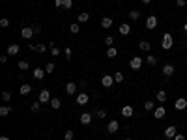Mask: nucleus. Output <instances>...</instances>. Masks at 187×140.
<instances>
[{"instance_id":"obj_44","label":"nucleus","mask_w":187,"mask_h":140,"mask_svg":"<svg viewBox=\"0 0 187 140\" xmlns=\"http://www.w3.org/2000/svg\"><path fill=\"white\" fill-rule=\"evenodd\" d=\"M71 56H73V52H71V49L68 47V49H65V58H68V60H71Z\"/></svg>"},{"instance_id":"obj_50","label":"nucleus","mask_w":187,"mask_h":140,"mask_svg":"<svg viewBox=\"0 0 187 140\" xmlns=\"http://www.w3.org/2000/svg\"><path fill=\"white\" fill-rule=\"evenodd\" d=\"M125 140H131V138H125Z\"/></svg>"},{"instance_id":"obj_25","label":"nucleus","mask_w":187,"mask_h":140,"mask_svg":"<svg viewBox=\"0 0 187 140\" xmlns=\"http://www.w3.org/2000/svg\"><path fill=\"white\" fill-rule=\"evenodd\" d=\"M144 109H146L148 112H153V110L157 109V106H155V101H146V103H144Z\"/></svg>"},{"instance_id":"obj_27","label":"nucleus","mask_w":187,"mask_h":140,"mask_svg":"<svg viewBox=\"0 0 187 140\" xmlns=\"http://www.w3.org/2000/svg\"><path fill=\"white\" fill-rule=\"evenodd\" d=\"M129 17H131V21H139V19H140V11H139V9H131Z\"/></svg>"},{"instance_id":"obj_35","label":"nucleus","mask_w":187,"mask_h":140,"mask_svg":"<svg viewBox=\"0 0 187 140\" xmlns=\"http://www.w3.org/2000/svg\"><path fill=\"white\" fill-rule=\"evenodd\" d=\"M105 45H107V47H114V37H112V36H107V37H105Z\"/></svg>"},{"instance_id":"obj_39","label":"nucleus","mask_w":187,"mask_h":140,"mask_svg":"<svg viewBox=\"0 0 187 140\" xmlns=\"http://www.w3.org/2000/svg\"><path fill=\"white\" fill-rule=\"evenodd\" d=\"M2 101H12V93H9V92H2Z\"/></svg>"},{"instance_id":"obj_7","label":"nucleus","mask_w":187,"mask_h":140,"mask_svg":"<svg viewBox=\"0 0 187 140\" xmlns=\"http://www.w3.org/2000/svg\"><path fill=\"white\" fill-rule=\"evenodd\" d=\"M174 109H176V110H185V109H187V99H183V97L176 99V101H174Z\"/></svg>"},{"instance_id":"obj_43","label":"nucleus","mask_w":187,"mask_h":140,"mask_svg":"<svg viewBox=\"0 0 187 140\" xmlns=\"http://www.w3.org/2000/svg\"><path fill=\"white\" fill-rule=\"evenodd\" d=\"M95 116H97V118H101V120H103V118L107 116V112H105V110H97V112H95Z\"/></svg>"},{"instance_id":"obj_9","label":"nucleus","mask_w":187,"mask_h":140,"mask_svg":"<svg viewBox=\"0 0 187 140\" xmlns=\"http://www.w3.org/2000/svg\"><path fill=\"white\" fill-rule=\"evenodd\" d=\"M163 75H165V77H172V75H174V66H172V63H165V66H163Z\"/></svg>"},{"instance_id":"obj_36","label":"nucleus","mask_w":187,"mask_h":140,"mask_svg":"<svg viewBox=\"0 0 187 140\" xmlns=\"http://www.w3.org/2000/svg\"><path fill=\"white\" fill-rule=\"evenodd\" d=\"M69 30H71V34H79V30H81V26H79V23H73V24L69 26Z\"/></svg>"},{"instance_id":"obj_45","label":"nucleus","mask_w":187,"mask_h":140,"mask_svg":"<svg viewBox=\"0 0 187 140\" xmlns=\"http://www.w3.org/2000/svg\"><path fill=\"white\" fill-rule=\"evenodd\" d=\"M187 2H185V0H176V6H178V8H183Z\"/></svg>"},{"instance_id":"obj_14","label":"nucleus","mask_w":187,"mask_h":140,"mask_svg":"<svg viewBox=\"0 0 187 140\" xmlns=\"http://www.w3.org/2000/svg\"><path fill=\"white\" fill-rule=\"evenodd\" d=\"M155 101H157V103H161V105H163V103H165V101H167V92H165V90H159V92H157V93H155Z\"/></svg>"},{"instance_id":"obj_20","label":"nucleus","mask_w":187,"mask_h":140,"mask_svg":"<svg viewBox=\"0 0 187 140\" xmlns=\"http://www.w3.org/2000/svg\"><path fill=\"white\" fill-rule=\"evenodd\" d=\"M30 49H32V50H36V52H39V54H43L47 47L43 45V43H39V45H34V43H32V45H30Z\"/></svg>"},{"instance_id":"obj_42","label":"nucleus","mask_w":187,"mask_h":140,"mask_svg":"<svg viewBox=\"0 0 187 140\" xmlns=\"http://www.w3.org/2000/svg\"><path fill=\"white\" fill-rule=\"evenodd\" d=\"M0 26H2V28H8V26H9V21H8V19H0Z\"/></svg>"},{"instance_id":"obj_29","label":"nucleus","mask_w":187,"mask_h":140,"mask_svg":"<svg viewBox=\"0 0 187 140\" xmlns=\"http://www.w3.org/2000/svg\"><path fill=\"white\" fill-rule=\"evenodd\" d=\"M116 54H118L116 47H109V49H107V58H114Z\"/></svg>"},{"instance_id":"obj_38","label":"nucleus","mask_w":187,"mask_h":140,"mask_svg":"<svg viewBox=\"0 0 187 140\" xmlns=\"http://www.w3.org/2000/svg\"><path fill=\"white\" fill-rule=\"evenodd\" d=\"M54 67H56V66H54L52 62H49L47 66H45V71H47V73H54Z\"/></svg>"},{"instance_id":"obj_12","label":"nucleus","mask_w":187,"mask_h":140,"mask_svg":"<svg viewBox=\"0 0 187 140\" xmlns=\"http://www.w3.org/2000/svg\"><path fill=\"white\" fill-rule=\"evenodd\" d=\"M19 50H21V47L15 45V43H12V45L8 47V56H15V54H19Z\"/></svg>"},{"instance_id":"obj_37","label":"nucleus","mask_w":187,"mask_h":140,"mask_svg":"<svg viewBox=\"0 0 187 140\" xmlns=\"http://www.w3.org/2000/svg\"><path fill=\"white\" fill-rule=\"evenodd\" d=\"M28 67H30V63H28V62H25V60H21V62H19V69H23V71H25V69H28Z\"/></svg>"},{"instance_id":"obj_24","label":"nucleus","mask_w":187,"mask_h":140,"mask_svg":"<svg viewBox=\"0 0 187 140\" xmlns=\"http://www.w3.org/2000/svg\"><path fill=\"white\" fill-rule=\"evenodd\" d=\"M111 26H112V19L111 17L101 19V28H111Z\"/></svg>"},{"instance_id":"obj_40","label":"nucleus","mask_w":187,"mask_h":140,"mask_svg":"<svg viewBox=\"0 0 187 140\" xmlns=\"http://www.w3.org/2000/svg\"><path fill=\"white\" fill-rule=\"evenodd\" d=\"M73 136H75V133H73V131H65V135H64V138H65V140H73Z\"/></svg>"},{"instance_id":"obj_13","label":"nucleus","mask_w":187,"mask_h":140,"mask_svg":"<svg viewBox=\"0 0 187 140\" xmlns=\"http://www.w3.org/2000/svg\"><path fill=\"white\" fill-rule=\"evenodd\" d=\"M88 101H90V97H88V93H79V95H77V105H86Z\"/></svg>"},{"instance_id":"obj_1","label":"nucleus","mask_w":187,"mask_h":140,"mask_svg":"<svg viewBox=\"0 0 187 140\" xmlns=\"http://www.w3.org/2000/svg\"><path fill=\"white\" fill-rule=\"evenodd\" d=\"M172 45H174L172 36H170V34H165V36H163V41H161V47H163L165 50H169V49H172Z\"/></svg>"},{"instance_id":"obj_17","label":"nucleus","mask_w":187,"mask_h":140,"mask_svg":"<svg viewBox=\"0 0 187 140\" xmlns=\"http://www.w3.org/2000/svg\"><path fill=\"white\" fill-rule=\"evenodd\" d=\"M45 73H47L45 69H41V67H36V69H34V73H32V75H34V79H38V80H41L43 77H45Z\"/></svg>"},{"instance_id":"obj_48","label":"nucleus","mask_w":187,"mask_h":140,"mask_svg":"<svg viewBox=\"0 0 187 140\" xmlns=\"http://www.w3.org/2000/svg\"><path fill=\"white\" fill-rule=\"evenodd\" d=\"M183 32H185V34H187V23L183 24Z\"/></svg>"},{"instance_id":"obj_28","label":"nucleus","mask_w":187,"mask_h":140,"mask_svg":"<svg viewBox=\"0 0 187 140\" xmlns=\"http://www.w3.org/2000/svg\"><path fill=\"white\" fill-rule=\"evenodd\" d=\"M49 49H51V54H52V56H58V54H60V50H58V47H56V45H54V43H52V41L49 43Z\"/></svg>"},{"instance_id":"obj_3","label":"nucleus","mask_w":187,"mask_h":140,"mask_svg":"<svg viewBox=\"0 0 187 140\" xmlns=\"http://www.w3.org/2000/svg\"><path fill=\"white\" fill-rule=\"evenodd\" d=\"M129 66H131V69H135V71L140 69L142 67V58L140 56H133V58L129 60Z\"/></svg>"},{"instance_id":"obj_6","label":"nucleus","mask_w":187,"mask_h":140,"mask_svg":"<svg viewBox=\"0 0 187 140\" xmlns=\"http://www.w3.org/2000/svg\"><path fill=\"white\" fill-rule=\"evenodd\" d=\"M51 93H49V90H41L39 92V97H38V101H41V105L43 103H51Z\"/></svg>"},{"instance_id":"obj_23","label":"nucleus","mask_w":187,"mask_h":140,"mask_svg":"<svg viewBox=\"0 0 187 140\" xmlns=\"http://www.w3.org/2000/svg\"><path fill=\"white\" fill-rule=\"evenodd\" d=\"M129 32H131V26H129L127 23H124V24H120V34H122V36H127Z\"/></svg>"},{"instance_id":"obj_47","label":"nucleus","mask_w":187,"mask_h":140,"mask_svg":"<svg viewBox=\"0 0 187 140\" xmlns=\"http://www.w3.org/2000/svg\"><path fill=\"white\" fill-rule=\"evenodd\" d=\"M140 2H142V4H150V2H152V0H140Z\"/></svg>"},{"instance_id":"obj_8","label":"nucleus","mask_w":187,"mask_h":140,"mask_svg":"<svg viewBox=\"0 0 187 140\" xmlns=\"http://www.w3.org/2000/svg\"><path fill=\"white\" fill-rule=\"evenodd\" d=\"M118 129H120V123L116 120H112V122H109V125H107V133L114 135V133H118Z\"/></svg>"},{"instance_id":"obj_31","label":"nucleus","mask_w":187,"mask_h":140,"mask_svg":"<svg viewBox=\"0 0 187 140\" xmlns=\"http://www.w3.org/2000/svg\"><path fill=\"white\" fill-rule=\"evenodd\" d=\"M146 63H148V66H155V63H157V58L153 56V54H148V56H146Z\"/></svg>"},{"instance_id":"obj_26","label":"nucleus","mask_w":187,"mask_h":140,"mask_svg":"<svg viewBox=\"0 0 187 140\" xmlns=\"http://www.w3.org/2000/svg\"><path fill=\"white\" fill-rule=\"evenodd\" d=\"M139 49H140V50H146V52H148V50L152 49L150 41H140V43H139Z\"/></svg>"},{"instance_id":"obj_21","label":"nucleus","mask_w":187,"mask_h":140,"mask_svg":"<svg viewBox=\"0 0 187 140\" xmlns=\"http://www.w3.org/2000/svg\"><path fill=\"white\" fill-rule=\"evenodd\" d=\"M30 92H32V86H30V84H23V86L19 88V93H21V95H26V93H30Z\"/></svg>"},{"instance_id":"obj_15","label":"nucleus","mask_w":187,"mask_h":140,"mask_svg":"<svg viewBox=\"0 0 187 140\" xmlns=\"http://www.w3.org/2000/svg\"><path fill=\"white\" fill-rule=\"evenodd\" d=\"M176 135H178V133H176V127L174 125H169L167 129H165V136H167V138H174Z\"/></svg>"},{"instance_id":"obj_30","label":"nucleus","mask_w":187,"mask_h":140,"mask_svg":"<svg viewBox=\"0 0 187 140\" xmlns=\"http://www.w3.org/2000/svg\"><path fill=\"white\" fill-rule=\"evenodd\" d=\"M39 109H41V101H34L30 105V110L32 112H39Z\"/></svg>"},{"instance_id":"obj_11","label":"nucleus","mask_w":187,"mask_h":140,"mask_svg":"<svg viewBox=\"0 0 187 140\" xmlns=\"http://www.w3.org/2000/svg\"><path fill=\"white\" fill-rule=\"evenodd\" d=\"M155 26H157V17H155V15H150V17L146 19V28H148V30H153Z\"/></svg>"},{"instance_id":"obj_19","label":"nucleus","mask_w":187,"mask_h":140,"mask_svg":"<svg viewBox=\"0 0 187 140\" xmlns=\"http://www.w3.org/2000/svg\"><path fill=\"white\" fill-rule=\"evenodd\" d=\"M122 116H124V118H131V116H133V106L125 105L124 109H122Z\"/></svg>"},{"instance_id":"obj_46","label":"nucleus","mask_w":187,"mask_h":140,"mask_svg":"<svg viewBox=\"0 0 187 140\" xmlns=\"http://www.w3.org/2000/svg\"><path fill=\"white\" fill-rule=\"evenodd\" d=\"M172 140H185V136H183V135H180V133H178V135H176V136H174V138H172Z\"/></svg>"},{"instance_id":"obj_10","label":"nucleus","mask_w":187,"mask_h":140,"mask_svg":"<svg viewBox=\"0 0 187 140\" xmlns=\"http://www.w3.org/2000/svg\"><path fill=\"white\" fill-rule=\"evenodd\" d=\"M21 36H23L25 39H30L32 36H34V28H32V26H23V30H21Z\"/></svg>"},{"instance_id":"obj_32","label":"nucleus","mask_w":187,"mask_h":140,"mask_svg":"<svg viewBox=\"0 0 187 140\" xmlns=\"http://www.w3.org/2000/svg\"><path fill=\"white\" fill-rule=\"evenodd\" d=\"M9 112H12V106H8V105L0 106V116H8Z\"/></svg>"},{"instance_id":"obj_49","label":"nucleus","mask_w":187,"mask_h":140,"mask_svg":"<svg viewBox=\"0 0 187 140\" xmlns=\"http://www.w3.org/2000/svg\"><path fill=\"white\" fill-rule=\"evenodd\" d=\"M0 140H9V138L8 136H0Z\"/></svg>"},{"instance_id":"obj_16","label":"nucleus","mask_w":187,"mask_h":140,"mask_svg":"<svg viewBox=\"0 0 187 140\" xmlns=\"http://www.w3.org/2000/svg\"><path fill=\"white\" fill-rule=\"evenodd\" d=\"M79 120H81V123H82V125H88V123L92 122V114H90V112H84V114H81Z\"/></svg>"},{"instance_id":"obj_41","label":"nucleus","mask_w":187,"mask_h":140,"mask_svg":"<svg viewBox=\"0 0 187 140\" xmlns=\"http://www.w3.org/2000/svg\"><path fill=\"white\" fill-rule=\"evenodd\" d=\"M32 28H34V36H39L41 32H43V30H41V26H38V24H34Z\"/></svg>"},{"instance_id":"obj_33","label":"nucleus","mask_w":187,"mask_h":140,"mask_svg":"<svg viewBox=\"0 0 187 140\" xmlns=\"http://www.w3.org/2000/svg\"><path fill=\"white\" fill-rule=\"evenodd\" d=\"M88 19H90V13H88V11H82V13H79V23H86Z\"/></svg>"},{"instance_id":"obj_2","label":"nucleus","mask_w":187,"mask_h":140,"mask_svg":"<svg viewBox=\"0 0 187 140\" xmlns=\"http://www.w3.org/2000/svg\"><path fill=\"white\" fill-rule=\"evenodd\" d=\"M167 116V109H165L163 105H159L155 110H153V118H155V120H163V118Z\"/></svg>"},{"instance_id":"obj_18","label":"nucleus","mask_w":187,"mask_h":140,"mask_svg":"<svg viewBox=\"0 0 187 140\" xmlns=\"http://www.w3.org/2000/svg\"><path fill=\"white\" fill-rule=\"evenodd\" d=\"M77 92V84L75 82H68V84H65V93H68V95H73Z\"/></svg>"},{"instance_id":"obj_4","label":"nucleus","mask_w":187,"mask_h":140,"mask_svg":"<svg viewBox=\"0 0 187 140\" xmlns=\"http://www.w3.org/2000/svg\"><path fill=\"white\" fill-rule=\"evenodd\" d=\"M56 8H62V9H71L73 6V0H54Z\"/></svg>"},{"instance_id":"obj_34","label":"nucleus","mask_w":187,"mask_h":140,"mask_svg":"<svg viewBox=\"0 0 187 140\" xmlns=\"http://www.w3.org/2000/svg\"><path fill=\"white\" fill-rule=\"evenodd\" d=\"M112 77H114V82H124V73L122 71H116Z\"/></svg>"},{"instance_id":"obj_5","label":"nucleus","mask_w":187,"mask_h":140,"mask_svg":"<svg viewBox=\"0 0 187 140\" xmlns=\"http://www.w3.org/2000/svg\"><path fill=\"white\" fill-rule=\"evenodd\" d=\"M112 84H114V77H112V75H103V79H101V86H103V88H111Z\"/></svg>"},{"instance_id":"obj_22","label":"nucleus","mask_w":187,"mask_h":140,"mask_svg":"<svg viewBox=\"0 0 187 140\" xmlns=\"http://www.w3.org/2000/svg\"><path fill=\"white\" fill-rule=\"evenodd\" d=\"M49 105H51V106H52V109H54V110H58V109H60V106H62V101H60V99H58V97H52V99H51V103H49Z\"/></svg>"}]
</instances>
